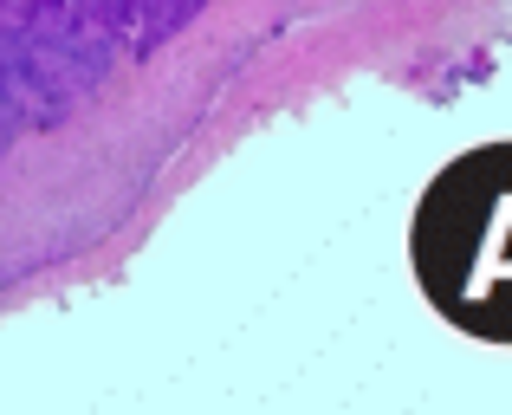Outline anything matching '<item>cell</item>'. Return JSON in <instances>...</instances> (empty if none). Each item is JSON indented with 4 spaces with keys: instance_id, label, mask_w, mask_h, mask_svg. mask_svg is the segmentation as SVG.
I'll use <instances>...</instances> for the list:
<instances>
[{
    "instance_id": "obj_1",
    "label": "cell",
    "mask_w": 512,
    "mask_h": 415,
    "mask_svg": "<svg viewBox=\"0 0 512 415\" xmlns=\"http://www.w3.org/2000/svg\"><path fill=\"white\" fill-rule=\"evenodd\" d=\"M409 266L422 299L454 331L512 344V143L454 156L422 189Z\"/></svg>"
}]
</instances>
